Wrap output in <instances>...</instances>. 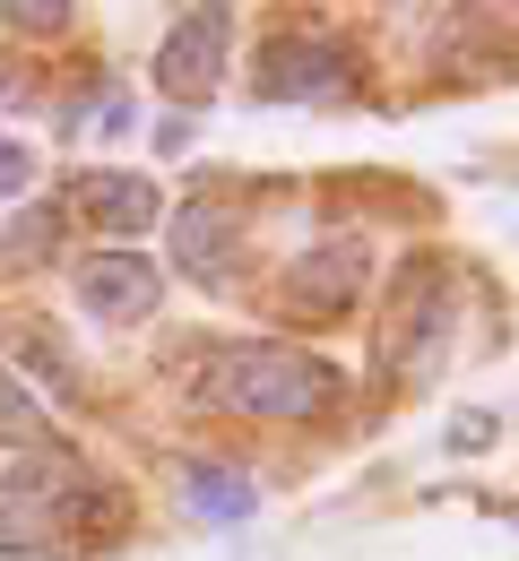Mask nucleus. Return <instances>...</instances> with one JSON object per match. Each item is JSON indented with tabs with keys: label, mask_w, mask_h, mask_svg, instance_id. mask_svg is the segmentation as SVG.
I'll return each instance as SVG.
<instances>
[{
	"label": "nucleus",
	"mask_w": 519,
	"mask_h": 561,
	"mask_svg": "<svg viewBox=\"0 0 519 561\" xmlns=\"http://www.w3.org/2000/svg\"><path fill=\"white\" fill-rule=\"evenodd\" d=\"M18 363H26V371H44V380H53V398H87V380H78L70 346H61L53 329H18Z\"/></svg>",
	"instance_id": "nucleus-13"
},
{
	"label": "nucleus",
	"mask_w": 519,
	"mask_h": 561,
	"mask_svg": "<svg viewBox=\"0 0 519 561\" xmlns=\"http://www.w3.org/2000/svg\"><path fill=\"white\" fill-rule=\"evenodd\" d=\"M356 294H364V251H356V242L303 251L295 268L278 277V302H286L295 320H338V311H356Z\"/></svg>",
	"instance_id": "nucleus-7"
},
{
	"label": "nucleus",
	"mask_w": 519,
	"mask_h": 561,
	"mask_svg": "<svg viewBox=\"0 0 519 561\" xmlns=\"http://www.w3.org/2000/svg\"><path fill=\"white\" fill-rule=\"evenodd\" d=\"M26 182H35V156H26V147H9V139H0V191H26Z\"/></svg>",
	"instance_id": "nucleus-15"
},
{
	"label": "nucleus",
	"mask_w": 519,
	"mask_h": 561,
	"mask_svg": "<svg viewBox=\"0 0 519 561\" xmlns=\"http://www.w3.org/2000/svg\"><path fill=\"white\" fill-rule=\"evenodd\" d=\"M450 268L442 260H407L398 268V294H390V363L398 371H433V354L450 346V320H459V294H442Z\"/></svg>",
	"instance_id": "nucleus-2"
},
{
	"label": "nucleus",
	"mask_w": 519,
	"mask_h": 561,
	"mask_svg": "<svg viewBox=\"0 0 519 561\" xmlns=\"http://www.w3.org/2000/svg\"><path fill=\"white\" fill-rule=\"evenodd\" d=\"M225 44H234V9H182L173 18V35H165V53H156V87L165 95H182V104H208L225 78Z\"/></svg>",
	"instance_id": "nucleus-4"
},
{
	"label": "nucleus",
	"mask_w": 519,
	"mask_h": 561,
	"mask_svg": "<svg viewBox=\"0 0 519 561\" xmlns=\"http://www.w3.org/2000/svg\"><path fill=\"white\" fill-rule=\"evenodd\" d=\"M0 26H9V35H61V26H70V0H9Z\"/></svg>",
	"instance_id": "nucleus-14"
},
{
	"label": "nucleus",
	"mask_w": 519,
	"mask_h": 561,
	"mask_svg": "<svg viewBox=\"0 0 519 561\" xmlns=\"http://www.w3.org/2000/svg\"><path fill=\"white\" fill-rule=\"evenodd\" d=\"M251 87L269 95V104H312V95H338V87H356V61H347V44H329V35H269L260 44V61H251Z\"/></svg>",
	"instance_id": "nucleus-3"
},
{
	"label": "nucleus",
	"mask_w": 519,
	"mask_h": 561,
	"mask_svg": "<svg viewBox=\"0 0 519 561\" xmlns=\"http://www.w3.org/2000/svg\"><path fill=\"white\" fill-rule=\"evenodd\" d=\"M0 440H9V449H35V458L53 449V415H44V398H35L9 363H0Z\"/></svg>",
	"instance_id": "nucleus-11"
},
{
	"label": "nucleus",
	"mask_w": 519,
	"mask_h": 561,
	"mask_svg": "<svg viewBox=\"0 0 519 561\" xmlns=\"http://www.w3.org/2000/svg\"><path fill=\"white\" fill-rule=\"evenodd\" d=\"M78 302H87V320H104V329H139L156 302H165V268L139 260V251H95V260L78 268Z\"/></svg>",
	"instance_id": "nucleus-6"
},
{
	"label": "nucleus",
	"mask_w": 519,
	"mask_h": 561,
	"mask_svg": "<svg viewBox=\"0 0 519 561\" xmlns=\"http://www.w3.org/2000/svg\"><path fill=\"white\" fill-rule=\"evenodd\" d=\"M70 467H35L18 484H0V553H61V492Z\"/></svg>",
	"instance_id": "nucleus-8"
},
{
	"label": "nucleus",
	"mask_w": 519,
	"mask_h": 561,
	"mask_svg": "<svg viewBox=\"0 0 519 561\" xmlns=\"http://www.w3.org/2000/svg\"><path fill=\"white\" fill-rule=\"evenodd\" d=\"M450 440H459V449H494V415H459Z\"/></svg>",
	"instance_id": "nucleus-16"
},
{
	"label": "nucleus",
	"mask_w": 519,
	"mask_h": 561,
	"mask_svg": "<svg viewBox=\"0 0 519 561\" xmlns=\"http://www.w3.org/2000/svg\"><path fill=\"white\" fill-rule=\"evenodd\" d=\"M200 398L217 415H269V423H312L347 398V371L312 346H234L208 363Z\"/></svg>",
	"instance_id": "nucleus-1"
},
{
	"label": "nucleus",
	"mask_w": 519,
	"mask_h": 561,
	"mask_svg": "<svg viewBox=\"0 0 519 561\" xmlns=\"http://www.w3.org/2000/svg\"><path fill=\"white\" fill-rule=\"evenodd\" d=\"M182 501H191V518H208V527H234V518L260 510L251 476L225 467V458H191V467H182Z\"/></svg>",
	"instance_id": "nucleus-10"
},
{
	"label": "nucleus",
	"mask_w": 519,
	"mask_h": 561,
	"mask_svg": "<svg viewBox=\"0 0 519 561\" xmlns=\"http://www.w3.org/2000/svg\"><path fill=\"white\" fill-rule=\"evenodd\" d=\"M70 216L95 225V233H113V242H131V233H148L165 208H156V182H139V173H78Z\"/></svg>",
	"instance_id": "nucleus-9"
},
{
	"label": "nucleus",
	"mask_w": 519,
	"mask_h": 561,
	"mask_svg": "<svg viewBox=\"0 0 519 561\" xmlns=\"http://www.w3.org/2000/svg\"><path fill=\"white\" fill-rule=\"evenodd\" d=\"M53 251H61V208L9 216V233H0V268H44Z\"/></svg>",
	"instance_id": "nucleus-12"
},
{
	"label": "nucleus",
	"mask_w": 519,
	"mask_h": 561,
	"mask_svg": "<svg viewBox=\"0 0 519 561\" xmlns=\"http://www.w3.org/2000/svg\"><path fill=\"white\" fill-rule=\"evenodd\" d=\"M173 268L208 294L242 285V216L217 208V199H182L173 208Z\"/></svg>",
	"instance_id": "nucleus-5"
}]
</instances>
